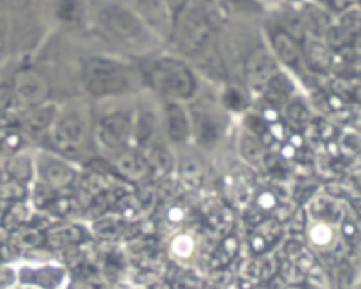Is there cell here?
<instances>
[{"label":"cell","instance_id":"obj_6","mask_svg":"<svg viewBox=\"0 0 361 289\" xmlns=\"http://www.w3.org/2000/svg\"><path fill=\"white\" fill-rule=\"evenodd\" d=\"M14 95L25 106H41L48 97V81L34 69H23L14 78Z\"/></svg>","mask_w":361,"mask_h":289},{"label":"cell","instance_id":"obj_7","mask_svg":"<svg viewBox=\"0 0 361 289\" xmlns=\"http://www.w3.org/2000/svg\"><path fill=\"white\" fill-rule=\"evenodd\" d=\"M133 133V120L126 113H111L104 116L97 127V137L104 147L118 148L129 140Z\"/></svg>","mask_w":361,"mask_h":289},{"label":"cell","instance_id":"obj_11","mask_svg":"<svg viewBox=\"0 0 361 289\" xmlns=\"http://www.w3.org/2000/svg\"><path fill=\"white\" fill-rule=\"evenodd\" d=\"M274 49L275 55L281 59V62H284L286 66L291 67V69L300 70L305 62V53H303L302 46L293 39V35H289L288 32H275L274 37Z\"/></svg>","mask_w":361,"mask_h":289},{"label":"cell","instance_id":"obj_8","mask_svg":"<svg viewBox=\"0 0 361 289\" xmlns=\"http://www.w3.org/2000/svg\"><path fill=\"white\" fill-rule=\"evenodd\" d=\"M37 173L49 187L69 185L74 178V169L53 155L42 154L37 161Z\"/></svg>","mask_w":361,"mask_h":289},{"label":"cell","instance_id":"obj_5","mask_svg":"<svg viewBox=\"0 0 361 289\" xmlns=\"http://www.w3.org/2000/svg\"><path fill=\"white\" fill-rule=\"evenodd\" d=\"M87 136V120L81 115H76V113L55 118V122L51 123V133H49V137H51L53 144L56 148L69 152H74L83 147Z\"/></svg>","mask_w":361,"mask_h":289},{"label":"cell","instance_id":"obj_13","mask_svg":"<svg viewBox=\"0 0 361 289\" xmlns=\"http://www.w3.org/2000/svg\"><path fill=\"white\" fill-rule=\"evenodd\" d=\"M115 164L116 168H118V171L130 180H141L148 175L147 161L141 159L140 155L136 154H129V152H126V154L118 155Z\"/></svg>","mask_w":361,"mask_h":289},{"label":"cell","instance_id":"obj_15","mask_svg":"<svg viewBox=\"0 0 361 289\" xmlns=\"http://www.w3.org/2000/svg\"><path fill=\"white\" fill-rule=\"evenodd\" d=\"M141 9L147 13L148 21L152 23H166L168 18H166V7L162 6V0H140Z\"/></svg>","mask_w":361,"mask_h":289},{"label":"cell","instance_id":"obj_19","mask_svg":"<svg viewBox=\"0 0 361 289\" xmlns=\"http://www.w3.org/2000/svg\"><path fill=\"white\" fill-rule=\"evenodd\" d=\"M173 247H175V250L180 254V256H189L190 249H192V242H190L189 238H185V236H182V238L176 240Z\"/></svg>","mask_w":361,"mask_h":289},{"label":"cell","instance_id":"obj_12","mask_svg":"<svg viewBox=\"0 0 361 289\" xmlns=\"http://www.w3.org/2000/svg\"><path fill=\"white\" fill-rule=\"evenodd\" d=\"M166 129L168 136L173 143H183L190 136V118L182 104L178 102H169L166 108Z\"/></svg>","mask_w":361,"mask_h":289},{"label":"cell","instance_id":"obj_18","mask_svg":"<svg viewBox=\"0 0 361 289\" xmlns=\"http://www.w3.org/2000/svg\"><path fill=\"white\" fill-rule=\"evenodd\" d=\"M59 14L62 20L73 21L78 16V4L74 0H60L59 2Z\"/></svg>","mask_w":361,"mask_h":289},{"label":"cell","instance_id":"obj_9","mask_svg":"<svg viewBox=\"0 0 361 289\" xmlns=\"http://www.w3.org/2000/svg\"><path fill=\"white\" fill-rule=\"evenodd\" d=\"M66 271L59 266H23L20 270L21 284L39 289H56L62 284Z\"/></svg>","mask_w":361,"mask_h":289},{"label":"cell","instance_id":"obj_21","mask_svg":"<svg viewBox=\"0 0 361 289\" xmlns=\"http://www.w3.org/2000/svg\"><path fill=\"white\" fill-rule=\"evenodd\" d=\"M331 4H334L335 7H337V9H344V7H348L349 4L353 2V0H330Z\"/></svg>","mask_w":361,"mask_h":289},{"label":"cell","instance_id":"obj_16","mask_svg":"<svg viewBox=\"0 0 361 289\" xmlns=\"http://www.w3.org/2000/svg\"><path fill=\"white\" fill-rule=\"evenodd\" d=\"M53 122H55V109H53V106L51 108H42V106H39L28 116V123L34 129H42V127L49 125Z\"/></svg>","mask_w":361,"mask_h":289},{"label":"cell","instance_id":"obj_14","mask_svg":"<svg viewBox=\"0 0 361 289\" xmlns=\"http://www.w3.org/2000/svg\"><path fill=\"white\" fill-rule=\"evenodd\" d=\"M238 148L242 157L245 159L249 164L259 166L261 162L264 161V147L261 144V141L257 140V137L252 136V134L243 133L242 136H240Z\"/></svg>","mask_w":361,"mask_h":289},{"label":"cell","instance_id":"obj_4","mask_svg":"<svg viewBox=\"0 0 361 289\" xmlns=\"http://www.w3.org/2000/svg\"><path fill=\"white\" fill-rule=\"evenodd\" d=\"M99 21L109 34L115 35L120 41L127 42V44L143 46L145 42H148V34L143 21L126 7H102L101 13H99Z\"/></svg>","mask_w":361,"mask_h":289},{"label":"cell","instance_id":"obj_10","mask_svg":"<svg viewBox=\"0 0 361 289\" xmlns=\"http://www.w3.org/2000/svg\"><path fill=\"white\" fill-rule=\"evenodd\" d=\"M245 73L249 83L261 87V85H267L277 74V63L267 49L259 48L252 51V55L247 59Z\"/></svg>","mask_w":361,"mask_h":289},{"label":"cell","instance_id":"obj_22","mask_svg":"<svg viewBox=\"0 0 361 289\" xmlns=\"http://www.w3.org/2000/svg\"><path fill=\"white\" fill-rule=\"evenodd\" d=\"M222 2H226L228 6H231V7H243L247 2H249V0H222Z\"/></svg>","mask_w":361,"mask_h":289},{"label":"cell","instance_id":"obj_17","mask_svg":"<svg viewBox=\"0 0 361 289\" xmlns=\"http://www.w3.org/2000/svg\"><path fill=\"white\" fill-rule=\"evenodd\" d=\"M310 240L317 247H326L334 242V233H331V229L326 224H317L310 229Z\"/></svg>","mask_w":361,"mask_h":289},{"label":"cell","instance_id":"obj_2","mask_svg":"<svg viewBox=\"0 0 361 289\" xmlns=\"http://www.w3.org/2000/svg\"><path fill=\"white\" fill-rule=\"evenodd\" d=\"M83 85L94 97H109L123 94L130 87V74L123 63L95 56L85 66Z\"/></svg>","mask_w":361,"mask_h":289},{"label":"cell","instance_id":"obj_1","mask_svg":"<svg viewBox=\"0 0 361 289\" xmlns=\"http://www.w3.org/2000/svg\"><path fill=\"white\" fill-rule=\"evenodd\" d=\"M214 2L187 0L176 21L175 37L185 53H200L214 34Z\"/></svg>","mask_w":361,"mask_h":289},{"label":"cell","instance_id":"obj_20","mask_svg":"<svg viewBox=\"0 0 361 289\" xmlns=\"http://www.w3.org/2000/svg\"><path fill=\"white\" fill-rule=\"evenodd\" d=\"M7 275H14L9 268H0V288H7L14 282V278H7Z\"/></svg>","mask_w":361,"mask_h":289},{"label":"cell","instance_id":"obj_3","mask_svg":"<svg viewBox=\"0 0 361 289\" xmlns=\"http://www.w3.org/2000/svg\"><path fill=\"white\" fill-rule=\"evenodd\" d=\"M150 85L164 97L176 101H185L196 90V80L185 63L173 59L155 60L148 69Z\"/></svg>","mask_w":361,"mask_h":289}]
</instances>
